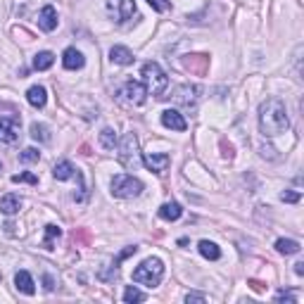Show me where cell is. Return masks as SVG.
<instances>
[{
    "label": "cell",
    "instance_id": "obj_11",
    "mask_svg": "<svg viewBox=\"0 0 304 304\" xmlns=\"http://www.w3.org/2000/svg\"><path fill=\"white\" fill-rule=\"evenodd\" d=\"M121 95L126 97L131 105H143V103H145V95H148V91H145V86H143V84L129 81V84H124Z\"/></svg>",
    "mask_w": 304,
    "mask_h": 304
},
{
    "label": "cell",
    "instance_id": "obj_14",
    "mask_svg": "<svg viewBox=\"0 0 304 304\" xmlns=\"http://www.w3.org/2000/svg\"><path fill=\"white\" fill-rule=\"evenodd\" d=\"M62 65H65V69H81V67L86 65V59L84 55L76 50V48H67L65 55H62Z\"/></svg>",
    "mask_w": 304,
    "mask_h": 304
},
{
    "label": "cell",
    "instance_id": "obj_28",
    "mask_svg": "<svg viewBox=\"0 0 304 304\" xmlns=\"http://www.w3.org/2000/svg\"><path fill=\"white\" fill-rule=\"evenodd\" d=\"M40 159V152L36 148H26L24 152L19 155V162H24V164H31V162H38Z\"/></svg>",
    "mask_w": 304,
    "mask_h": 304
},
{
    "label": "cell",
    "instance_id": "obj_16",
    "mask_svg": "<svg viewBox=\"0 0 304 304\" xmlns=\"http://www.w3.org/2000/svg\"><path fill=\"white\" fill-rule=\"evenodd\" d=\"M26 100H29V105L31 107H36V110H40V107H46V88L43 86H31L29 91H26Z\"/></svg>",
    "mask_w": 304,
    "mask_h": 304
},
{
    "label": "cell",
    "instance_id": "obj_34",
    "mask_svg": "<svg viewBox=\"0 0 304 304\" xmlns=\"http://www.w3.org/2000/svg\"><path fill=\"white\" fill-rule=\"evenodd\" d=\"M186 302L188 304H190V302H207V297H205V295H197V292H190V295H188V297H186Z\"/></svg>",
    "mask_w": 304,
    "mask_h": 304
},
{
    "label": "cell",
    "instance_id": "obj_2",
    "mask_svg": "<svg viewBox=\"0 0 304 304\" xmlns=\"http://www.w3.org/2000/svg\"><path fill=\"white\" fill-rule=\"evenodd\" d=\"M140 76H143V86H145V91L150 95L155 97H164V91H167L169 86V78L167 74L162 71V67L157 65V62H145L140 69Z\"/></svg>",
    "mask_w": 304,
    "mask_h": 304
},
{
    "label": "cell",
    "instance_id": "obj_10",
    "mask_svg": "<svg viewBox=\"0 0 304 304\" xmlns=\"http://www.w3.org/2000/svg\"><path fill=\"white\" fill-rule=\"evenodd\" d=\"M140 162L145 164L150 171H155V174H164V171L169 169V164H171V157L164 155V152H157V155L152 152V155H145V157H143Z\"/></svg>",
    "mask_w": 304,
    "mask_h": 304
},
{
    "label": "cell",
    "instance_id": "obj_23",
    "mask_svg": "<svg viewBox=\"0 0 304 304\" xmlns=\"http://www.w3.org/2000/svg\"><path fill=\"white\" fill-rule=\"evenodd\" d=\"M276 250H278L280 254H297L299 252V242L297 240H276Z\"/></svg>",
    "mask_w": 304,
    "mask_h": 304
},
{
    "label": "cell",
    "instance_id": "obj_7",
    "mask_svg": "<svg viewBox=\"0 0 304 304\" xmlns=\"http://www.w3.org/2000/svg\"><path fill=\"white\" fill-rule=\"evenodd\" d=\"M107 10L117 17V22H126L136 14V0H107Z\"/></svg>",
    "mask_w": 304,
    "mask_h": 304
},
{
    "label": "cell",
    "instance_id": "obj_3",
    "mask_svg": "<svg viewBox=\"0 0 304 304\" xmlns=\"http://www.w3.org/2000/svg\"><path fill=\"white\" fill-rule=\"evenodd\" d=\"M162 276H164V264H162V259H157V257L145 259L133 271V280L140 285H148V288H157Z\"/></svg>",
    "mask_w": 304,
    "mask_h": 304
},
{
    "label": "cell",
    "instance_id": "obj_18",
    "mask_svg": "<svg viewBox=\"0 0 304 304\" xmlns=\"http://www.w3.org/2000/svg\"><path fill=\"white\" fill-rule=\"evenodd\" d=\"M22 209V200L17 195H5V197H0V212L7 214V216H12Z\"/></svg>",
    "mask_w": 304,
    "mask_h": 304
},
{
    "label": "cell",
    "instance_id": "obj_36",
    "mask_svg": "<svg viewBox=\"0 0 304 304\" xmlns=\"http://www.w3.org/2000/svg\"><path fill=\"white\" fill-rule=\"evenodd\" d=\"M148 5L152 7V10H157V12H164V7L159 5V3H157V0H148Z\"/></svg>",
    "mask_w": 304,
    "mask_h": 304
},
{
    "label": "cell",
    "instance_id": "obj_35",
    "mask_svg": "<svg viewBox=\"0 0 304 304\" xmlns=\"http://www.w3.org/2000/svg\"><path fill=\"white\" fill-rule=\"evenodd\" d=\"M247 285H250L254 292H264V290H266L264 283H259V280H247Z\"/></svg>",
    "mask_w": 304,
    "mask_h": 304
},
{
    "label": "cell",
    "instance_id": "obj_4",
    "mask_svg": "<svg viewBox=\"0 0 304 304\" xmlns=\"http://www.w3.org/2000/svg\"><path fill=\"white\" fill-rule=\"evenodd\" d=\"M117 157H119V162L129 169V171H136V167L140 164V159H143L140 152H138V138H136V133H126V136L121 138Z\"/></svg>",
    "mask_w": 304,
    "mask_h": 304
},
{
    "label": "cell",
    "instance_id": "obj_13",
    "mask_svg": "<svg viewBox=\"0 0 304 304\" xmlns=\"http://www.w3.org/2000/svg\"><path fill=\"white\" fill-rule=\"evenodd\" d=\"M38 26L43 29V31H55L57 29V10L52 5H46L43 10H40V14H38Z\"/></svg>",
    "mask_w": 304,
    "mask_h": 304
},
{
    "label": "cell",
    "instance_id": "obj_25",
    "mask_svg": "<svg viewBox=\"0 0 304 304\" xmlns=\"http://www.w3.org/2000/svg\"><path fill=\"white\" fill-rule=\"evenodd\" d=\"M100 145H103L105 150H114L117 148V133L112 129H103L100 131Z\"/></svg>",
    "mask_w": 304,
    "mask_h": 304
},
{
    "label": "cell",
    "instance_id": "obj_31",
    "mask_svg": "<svg viewBox=\"0 0 304 304\" xmlns=\"http://www.w3.org/2000/svg\"><path fill=\"white\" fill-rule=\"evenodd\" d=\"M280 200H283V202H290V205H295V202L302 200V195L295 193V190H285V193H280Z\"/></svg>",
    "mask_w": 304,
    "mask_h": 304
},
{
    "label": "cell",
    "instance_id": "obj_21",
    "mask_svg": "<svg viewBox=\"0 0 304 304\" xmlns=\"http://www.w3.org/2000/svg\"><path fill=\"white\" fill-rule=\"evenodd\" d=\"M52 62H55V55L48 52V50H43V52H38V55L33 57V69L46 71V69H50V67H52Z\"/></svg>",
    "mask_w": 304,
    "mask_h": 304
},
{
    "label": "cell",
    "instance_id": "obj_22",
    "mask_svg": "<svg viewBox=\"0 0 304 304\" xmlns=\"http://www.w3.org/2000/svg\"><path fill=\"white\" fill-rule=\"evenodd\" d=\"M200 254L205 259H212V261H216V259L221 257V250L214 242H209V240H202L200 242Z\"/></svg>",
    "mask_w": 304,
    "mask_h": 304
},
{
    "label": "cell",
    "instance_id": "obj_6",
    "mask_svg": "<svg viewBox=\"0 0 304 304\" xmlns=\"http://www.w3.org/2000/svg\"><path fill=\"white\" fill-rule=\"evenodd\" d=\"M197 100H200V88L190 84H183L174 91V103L186 107V110H195L197 107Z\"/></svg>",
    "mask_w": 304,
    "mask_h": 304
},
{
    "label": "cell",
    "instance_id": "obj_26",
    "mask_svg": "<svg viewBox=\"0 0 304 304\" xmlns=\"http://www.w3.org/2000/svg\"><path fill=\"white\" fill-rule=\"evenodd\" d=\"M59 235H62L59 226H55V224H48V226H46V240H43V247H46V250H52V242H55V238H59Z\"/></svg>",
    "mask_w": 304,
    "mask_h": 304
},
{
    "label": "cell",
    "instance_id": "obj_24",
    "mask_svg": "<svg viewBox=\"0 0 304 304\" xmlns=\"http://www.w3.org/2000/svg\"><path fill=\"white\" fill-rule=\"evenodd\" d=\"M31 138H33V140H38V143H48V140H50V131H48L46 124L33 121L31 124Z\"/></svg>",
    "mask_w": 304,
    "mask_h": 304
},
{
    "label": "cell",
    "instance_id": "obj_15",
    "mask_svg": "<svg viewBox=\"0 0 304 304\" xmlns=\"http://www.w3.org/2000/svg\"><path fill=\"white\" fill-rule=\"evenodd\" d=\"M110 59L114 62V65H121V67H129L133 65V52L129 50V48H124V46H114L110 50Z\"/></svg>",
    "mask_w": 304,
    "mask_h": 304
},
{
    "label": "cell",
    "instance_id": "obj_27",
    "mask_svg": "<svg viewBox=\"0 0 304 304\" xmlns=\"http://www.w3.org/2000/svg\"><path fill=\"white\" fill-rule=\"evenodd\" d=\"M145 299H148V295L140 292L138 288H133V285L124 290V302H145Z\"/></svg>",
    "mask_w": 304,
    "mask_h": 304
},
{
    "label": "cell",
    "instance_id": "obj_8",
    "mask_svg": "<svg viewBox=\"0 0 304 304\" xmlns=\"http://www.w3.org/2000/svg\"><path fill=\"white\" fill-rule=\"evenodd\" d=\"M181 62H183V67H186L190 74H195V76H205V74L209 71V55H202V52L186 55Z\"/></svg>",
    "mask_w": 304,
    "mask_h": 304
},
{
    "label": "cell",
    "instance_id": "obj_19",
    "mask_svg": "<svg viewBox=\"0 0 304 304\" xmlns=\"http://www.w3.org/2000/svg\"><path fill=\"white\" fill-rule=\"evenodd\" d=\"M181 214H183V207L178 202H167V205L159 207V216H162L164 221H178Z\"/></svg>",
    "mask_w": 304,
    "mask_h": 304
},
{
    "label": "cell",
    "instance_id": "obj_20",
    "mask_svg": "<svg viewBox=\"0 0 304 304\" xmlns=\"http://www.w3.org/2000/svg\"><path fill=\"white\" fill-rule=\"evenodd\" d=\"M52 176L57 178V181H69L71 176H76V169H74V164L71 162H57L55 164V169H52Z\"/></svg>",
    "mask_w": 304,
    "mask_h": 304
},
{
    "label": "cell",
    "instance_id": "obj_17",
    "mask_svg": "<svg viewBox=\"0 0 304 304\" xmlns=\"http://www.w3.org/2000/svg\"><path fill=\"white\" fill-rule=\"evenodd\" d=\"M14 285H17V290L24 292V295H33V292H36V285H33V278L29 271H17Z\"/></svg>",
    "mask_w": 304,
    "mask_h": 304
},
{
    "label": "cell",
    "instance_id": "obj_29",
    "mask_svg": "<svg viewBox=\"0 0 304 304\" xmlns=\"http://www.w3.org/2000/svg\"><path fill=\"white\" fill-rule=\"evenodd\" d=\"M12 181H14V183H31V186H38V176H36V174H29V171H24V174H14Z\"/></svg>",
    "mask_w": 304,
    "mask_h": 304
},
{
    "label": "cell",
    "instance_id": "obj_33",
    "mask_svg": "<svg viewBox=\"0 0 304 304\" xmlns=\"http://www.w3.org/2000/svg\"><path fill=\"white\" fill-rule=\"evenodd\" d=\"M276 302H290V304H295V302H297V297H295L292 292H278V295H276Z\"/></svg>",
    "mask_w": 304,
    "mask_h": 304
},
{
    "label": "cell",
    "instance_id": "obj_32",
    "mask_svg": "<svg viewBox=\"0 0 304 304\" xmlns=\"http://www.w3.org/2000/svg\"><path fill=\"white\" fill-rule=\"evenodd\" d=\"M221 155L226 157V159H233V145L226 140H221Z\"/></svg>",
    "mask_w": 304,
    "mask_h": 304
},
{
    "label": "cell",
    "instance_id": "obj_5",
    "mask_svg": "<svg viewBox=\"0 0 304 304\" xmlns=\"http://www.w3.org/2000/svg\"><path fill=\"white\" fill-rule=\"evenodd\" d=\"M143 193V183L138 181L136 176L131 174H121L112 178V195L114 197H121V200H131V197H138Z\"/></svg>",
    "mask_w": 304,
    "mask_h": 304
},
{
    "label": "cell",
    "instance_id": "obj_38",
    "mask_svg": "<svg viewBox=\"0 0 304 304\" xmlns=\"http://www.w3.org/2000/svg\"><path fill=\"white\" fill-rule=\"evenodd\" d=\"M295 273H297V276H304V261H297V264H295Z\"/></svg>",
    "mask_w": 304,
    "mask_h": 304
},
{
    "label": "cell",
    "instance_id": "obj_12",
    "mask_svg": "<svg viewBox=\"0 0 304 304\" xmlns=\"http://www.w3.org/2000/svg\"><path fill=\"white\" fill-rule=\"evenodd\" d=\"M162 124L171 131H186L188 129L186 119H183V114L178 110H164L162 112Z\"/></svg>",
    "mask_w": 304,
    "mask_h": 304
},
{
    "label": "cell",
    "instance_id": "obj_1",
    "mask_svg": "<svg viewBox=\"0 0 304 304\" xmlns=\"http://www.w3.org/2000/svg\"><path fill=\"white\" fill-rule=\"evenodd\" d=\"M290 121H288V112H285L283 100L278 97H266L261 107H259V131L266 138H276L283 131H288Z\"/></svg>",
    "mask_w": 304,
    "mask_h": 304
},
{
    "label": "cell",
    "instance_id": "obj_30",
    "mask_svg": "<svg viewBox=\"0 0 304 304\" xmlns=\"http://www.w3.org/2000/svg\"><path fill=\"white\" fill-rule=\"evenodd\" d=\"M136 252H138V247L136 245H129L126 250H121V252H119V257L114 259V264H112V266H114V269H119V264H121L124 259H129L131 254H136Z\"/></svg>",
    "mask_w": 304,
    "mask_h": 304
},
{
    "label": "cell",
    "instance_id": "obj_9",
    "mask_svg": "<svg viewBox=\"0 0 304 304\" xmlns=\"http://www.w3.org/2000/svg\"><path fill=\"white\" fill-rule=\"evenodd\" d=\"M19 138V117H0V143H14Z\"/></svg>",
    "mask_w": 304,
    "mask_h": 304
},
{
    "label": "cell",
    "instance_id": "obj_37",
    "mask_svg": "<svg viewBox=\"0 0 304 304\" xmlns=\"http://www.w3.org/2000/svg\"><path fill=\"white\" fill-rule=\"evenodd\" d=\"M43 283H46V290H55V283H52L50 276H46V278H43Z\"/></svg>",
    "mask_w": 304,
    "mask_h": 304
}]
</instances>
